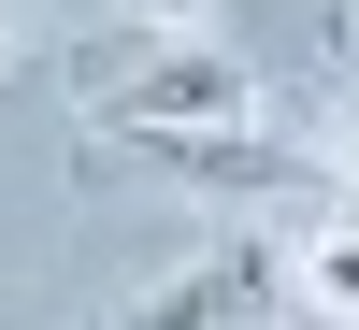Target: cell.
<instances>
[{"label":"cell","mask_w":359,"mask_h":330,"mask_svg":"<svg viewBox=\"0 0 359 330\" xmlns=\"http://www.w3.org/2000/svg\"><path fill=\"white\" fill-rule=\"evenodd\" d=\"M259 86L245 43L216 29V0H101V29H72V115L101 144L130 130H230Z\"/></svg>","instance_id":"cell-1"},{"label":"cell","mask_w":359,"mask_h":330,"mask_svg":"<svg viewBox=\"0 0 359 330\" xmlns=\"http://www.w3.org/2000/svg\"><path fill=\"white\" fill-rule=\"evenodd\" d=\"M130 172H187L216 201H345L331 187V144H273V130H130Z\"/></svg>","instance_id":"cell-2"},{"label":"cell","mask_w":359,"mask_h":330,"mask_svg":"<svg viewBox=\"0 0 359 330\" xmlns=\"http://www.w3.org/2000/svg\"><path fill=\"white\" fill-rule=\"evenodd\" d=\"M287 302V245H259V230H230V245H201L187 273H158L115 330H259Z\"/></svg>","instance_id":"cell-3"},{"label":"cell","mask_w":359,"mask_h":330,"mask_svg":"<svg viewBox=\"0 0 359 330\" xmlns=\"http://www.w3.org/2000/svg\"><path fill=\"white\" fill-rule=\"evenodd\" d=\"M287 287H316V302H331V316L359 330V201H345V216H331V230H316V245H302V259H287Z\"/></svg>","instance_id":"cell-4"},{"label":"cell","mask_w":359,"mask_h":330,"mask_svg":"<svg viewBox=\"0 0 359 330\" xmlns=\"http://www.w3.org/2000/svg\"><path fill=\"white\" fill-rule=\"evenodd\" d=\"M345 29H359V15H345Z\"/></svg>","instance_id":"cell-7"},{"label":"cell","mask_w":359,"mask_h":330,"mask_svg":"<svg viewBox=\"0 0 359 330\" xmlns=\"http://www.w3.org/2000/svg\"><path fill=\"white\" fill-rule=\"evenodd\" d=\"M331 187H345V201H359V130H345V144H331ZM345 201H331V216H345Z\"/></svg>","instance_id":"cell-5"},{"label":"cell","mask_w":359,"mask_h":330,"mask_svg":"<svg viewBox=\"0 0 359 330\" xmlns=\"http://www.w3.org/2000/svg\"><path fill=\"white\" fill-rule=\"evenodd\" d=\"M0 57H15V0H0Z\"/></svg>","instance_id":"cell-6"}]
</instances>
